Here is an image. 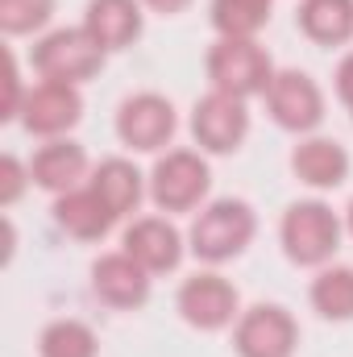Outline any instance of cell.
<instances>
[{"label":"cell","instance_id":"9c48e42d","mask_svg":"<svg viewBox=\"0 0 353 357\" xmlns=\"http://www.w3.org/2000/svg\"><path fill=\"white\" fill-rule=\"evenodd\" d=\"M84 112V96L75 84H54V79H42L38 88L21 100V121L29 133L38 137H59L67 133Z\"/></svg>","mask_w":353,"mask_h":357},{"label":"cell","instance_id":"484cf974","mask_svg":"<svg viewBox=\"0 0 353 357\" xmlns=\"http://www.w3.org/2000/svg\"><path fill=\"white\" fill-rule=\"evenodd\" d=\"M337 91H341V100L350 104V112H353V54L337 67Z\"/></svg>","mask_w":353,"mask_h":357},{"label":"cell","instance_id":"603a6c76","mask_svg":"<svg viewBox=\"0 0 353 357\" xmlns=\"http://www.w3.org/2000/svg\"><path fill=\"white\" fill-rule=\"evenodd\" d=\"M50 13H54V0H0V29L29 33V29H42Z\"/></svg>","mask_w":353,"mask_h":357},{"label":"cell","instance_id":"8fae6325","mask_svg":"<svg viewBox=\"0 0 353 357\" xmlns=\"http://www.w3.org/2000/svg\"><path fill=\"white\" fill-rule=\"evenodd\" d=\"M179 312L195 328H225L237 316V291L220 274H195L179 287Z\"/></svg>","mask_w":353,"mask_h":357},{"label":"cell","instance_id":"5b68a950","mask_svg":"<svg viewBox=\"0 0 353 357\" xmlns=\"http://www.w3.org/2000/svg\"><path fill=\"white\" fill-rule=\"evenodd\" d=\"M208 162L191 150H171L167 158H158L154 175H150V195L158 208L167 212H187L208 195Z\"/></svg>","mask_w":353,"mask_h":357},{"label":"cell","instance_id":"3957f363","mask_svg":"<svg viewBox=\"0 0 353 357\" xmlns=\"http://www.w3.org/2000/svg\"><path fill=\"white\" fill-rule=\"evenodd\" d=\"M341 245V220L333 216L329 204L320 199H303V204H291L287 216H283V250L291 262L299 266H320L337 254Z\"/></svg>","mask_w":353,"mask_h":357},{"label":"cell","instance_id":"30bf717a","mask_svg":"<svg viewBox=\"0 0 353 357\" xmlns=\"http://www.w3.org/2000/svg\"><path fill=\"white\" fill-rule=\"evenodd\" d=\"M295 337H299L295 333V320L283 307L258 303V307H250L241 316L233 345H237L241 357H291L295 354Z\"/></svg>","mask_w":353,"mask_h":357},{"label":"cell","instance_id":"7402d4cb","mask_svg":"<svg viewBox=\"0 0 353 357\" xmlns=\"http://www.w3.org/2000/svg\"><path fill=\"white\" fill-rule=\"evenodd\" d=\"M42 357H96V333L80 320H54L42 333Z\"/></svg>","mask_w":353,"mask_h":357},{"label":"cell","instance_id":"7c38bea8","mask_svg":"<svg viewBox=\"0 0 353 357\" xmlns=\"http://www.w3.org/2000/svg\"><path fill=\"white\" fill-rule=\"evenodd\" d=\"M91 287L108 307H142L150 295V270L121 250L91 266Z\"/></svg>","mask_w":353,"mask_h":357},{"label":"cell","instance_id":"d6986e66","mask_svg":"<svg viewBox=\"0 0 353 357\" xmlns=\"http://www.w3.org/2000/svg\"><path fill=\"white\" fill-rule=\"evenodd\" d=\"M91 187H96V195L112 208V216L133 212L137 199H142V175H137V167L125 162V158H108V162H100L96 175H91Z\"/></svg>","mask_w":353,"mask_h":357},{"label":"cell","instance_id":"ac0fdd59","mask_svg":"<svg viewBox=\"0 0 353 357\" xmlns=\"http://www.w3.org/2000/svg\"><path fill=\"white\" fill-rule=\"evenodd\" d=\"M299 25L320 46H341L353 38V0H303Z\"/></svg>","mask_w":353,"mask_h":357},{"label":"cell","instance_id":"4fadbf2b","mask_svg":"<svg viewBox=\"0 0 353 357\" xmlns=\"http://www.w3.org/2000/svg\"><path fill=\"white\" fill-rule=\"evenodd\" d=\"M125 254L133 262L150 270V274H163V270H175L183 258V237H179L175 225H167L163 216H142L125 229Z\"/></svg>","mask_w":353,"mask_h":357},{"label":"cell","instance_id":"44dd1931","mask_svg":"<svg viewBox=\"0 0 353 357\" xmlns=\"http://www.w3.org/2000/svg\"><path fill=\"white\" fill-rule=\"evenodd\" d=\"M270 21V0H212V25L220 38H254Z\"/></svg>","mask_w":353,"mask_h":357},{"label":"cell","instance_id":"2e32d148","mask_svg":"<svg viewBox=\"0 0 353 357\" xmlns=\"http://www.w3.org/2000/svg\"><path fill=\"white\" fill-rule=\"evenodd\" d=\"M84 171H88V154L75 142H50V146H42L33 154V167H29V175H33L38 187L59 191V195L63 191H75Z\"/></svg>","mask_w":353,"mask_h":357},{"label":"cell","instance_id":"e0dca14e","mask_svg":"<svg viewBox=\"0 0 353 357\" xmlns=\"http://www.w3.org/2000/svg\"><path fill=\"white\" fill-rule=\"evenodd\" d=\"M291 167H295V175L303 178V183H312V187H337L350 175V154H345V146H337L329 137H308V142L295 146Z\"/></svg>","mask_w":353,"mask_h":357},{"label":"cell","instance_id":"6da1fadb","mask_svg":"<svg viewBox=\"0 0 353 357\" xmlns=\"http://www.w3.org/2000/svg\"><path fill=\"white\" fill-rule=\"evenodd\" d=\"M254 208L246 199H216L191 225V250L204 262H229L254 241Z\"/></svg>","mask_w":353,"mask_h":357},{"label":"cell","instance_id":"4316f807","mask_svg":"<svg viewBox=\"0 0 353 357\" xmlns=\"http://www.w3.org/2000/svg\"><path fill=\"white\" fill-rule=\"evenodd\" d=\"M146 4H150V8H158V13H183L191 0H146Z\"/></svg>","mask_w":353,"mask_h":357},{"label":"cell","instance_id":"7a4b0ae2","mask_svg":"<svg viewBox=\"0 0 353 357\" xmlns=\"http://www.w3.org/2000/svg\"><path fill=\"white\" fill-rule=\"evenodd\" d=\"M208 79L216 91H229L237 100H250L258 91L270 88L274 79V67H270V54L254 38H220L212 50H208Z\"/></svg>","mask_w":353,"mask_h":357},{"label":"cell","instance_id":"d4e9b609","mask_svg":"<svg viewBox=\"0 0 353 357\" xmlns=\"http://www.w3.org/2000/svg\"><path fill=\"white\" fill-rule=\"evenodd\" d=\"M4 88H8V96H4V112H0V116H17V112H21V100H17V91H21V75H17V59H13V54H8Z\"/></svg>","mask_w":353,"mask_h":357},{"label":"cell","instance_id":"cb8c5ba5","mask_svg":"<svg viewBox=\"0 0 353 357\" xmlns=\"http://www.w3.org/2000/svg\"><path fill=\"white\" fill-rule=\"evenodd\" d=\"M21 187H25L21 162H17L13 154H4V158H0V204H13V199L21 195Z\"/></svg>","mask_w":353,"mask_h":357},{"label":"cell","instance_id":"8992f818","mask_svg":"<svg viewBox=\"0 0 353 357\" xmlns=\"http://www.w3.org/2000/svg\"><path fill=\"white\" fill-rule=\"evenodd\" d=\"M191 133H195V142H200L204 150H212V154L237 150V146L246 142V133H250L246 100L212 88L200 104H195V112H191Z\"/></svg>","mask_w":353,"mask_h":357},{"label":"cell","instance_id":"ffe728a7","mask_svg":"<svg viewBox=\"0 0 353 357\" xmlns=\"http://www.w3.org/2000/svg\"><path fill=\"white\" fill-rule=\"evenodd\" d=\"M312 307L324 320H353V266H329L312 282Z\"/></svg>","mask_w":353,"mask_h":357},{"label":"cell","instance_id":"52a82bcc","mask_svg":"<svg viewBox=\"0 0 353 357\" xmlns=\"http://www.w3.org/2000/svg\"><path fill=\"white\" fill-rule=\"evenodd\" d=\"M266 104H270V116L291 133H308L324 116V96L303 71H278L266 88Z\"/></svg>","mask_w":353,"mask_h":357},{"label":"cell","instance_id":"9a60e30c","mask_svg":"<svg viewBox=\"0 0 353 357\" xmlns=\"http://www.w3.org/2000/svg\"><path fill=\"white\" fill-rule=\"evenodd\" d=\"M84 29L104 50H125L142 33V8L137 0H88Z\"/></svg>","mask_w":353,"mask_h":357},{"label":"cell","instance_id":"277c9868","mask_svg":"<svg viewBox=\"0 0 353 357\" xmlns=\"http://www.w3.org/2000/svg\"><path fill=\"white\" fill-rule=\"evenodd\" d=\"M33 67L42 71V79L84 84V79H91L104 67V46L91 38L88 29H54L50 38L38 42Z\"/></svg>","mask_w":353,"mask_h":357},{"label":"cell","instance_id":"83f0119b","mask_svg":"<svg viewBox=\"0 0 353 357\" xmlns=\"http://www.w3.org/2000/svg\"><path fill=\"white\" fill-rule=\"evenodd\" d=\"M345 220H350V233H353V204H350V216H345Z\"/></svg>","mask_w":353,"mask_h":357},{"label":"cell","instance_id":"ba28073f","mask_svg":"<svg viewBox=\"0 0 353 357\" xmlns=\"http://www.w3.org/2000/svg\"><path fill=\"white\" fill-rule=\"evenodd\" d=\"M117 133L125 146L133 150H163L175 133V108L171 100L154 96V91H142V96H129L117 112Z\"/></svg>","mask_w":353,"mask_h":357},{"label":"cell","instance_id":"5bb4252c","mask_svg":"<svg viewBox=\"0 0 353 357\" xmlns=\"http://www.w3.org/2000/svg\"><path fill=\"white\" fill-rule=\"evenodd\" d=\"M54 220H59V229H67L71 237H80V241H96V237H104L108 229H112V208L96 195V187H75V191H63L59 199H54Z\"/></svg>","mask_w":353,"mask_h":357}]
</instances>
